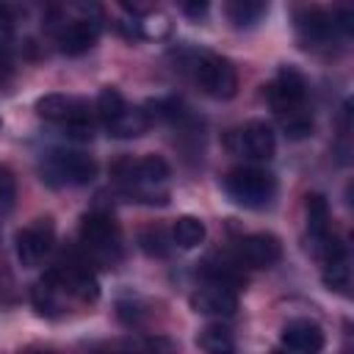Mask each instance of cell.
<instances>
[{"mask_svg":"<svg viewBox=\"0 0 354 354\" xmlns=\"http://www.w3.org/2000/svg\"><path fill=\"white\" fill-rule=\"evenodd\" d=\"M152 3L155 0H119V6L127 11V14H133V17H141V14H149V8H152Z\"/></svg>","mask_w":354,"mask_h":354,"instance_id":"cell-29","label":"cell"},{"mask_svg":"<svg viewBox=\"0 0 354 354\" xmlns=\"http://www.w3.org/2000/svg\"><path fill=\"white\" fill-rule=\"evenodd\" d=\"M14 44V8L0 0V55H6Z\"/></svg>","mask_w":354,"mask_h":354,"instance_id":"cell-26","label":"cell"},{"mask_svg":"<svg viewBox=\"0 0 354 354\" xmlns=\"http://www.w3.org/2000/svg\"><path fill=\"white\" fill-rule=\"evenodd\" d=\"M321 263H324V271H321L324 285H326L329 290H335V293L348 296V288H351V266H348V252H346V246H340L337 252L326 254Z\"/></svg>","mask_w":354,"mask_h":354,"instance_id":"cell-16","label":"cell"},{"mask_svg":"<svg viewBox=\"0 0 354 354\" xmlns=\"http://www.w3.org/2000/svg\"><path fill=\"white\" fill-rule=\"evenodd\" d=\"M44 180L61 185H86L97 177V163L80 149H53L44 163Z\"/></svg>","mask_w":354,"mask_h":354,"instance_id":"cell-8","label":"cell"},{"mask_svg":"<svg viewBox=\"0 0 354 354\" xmlns=\"http://www.w3.org/2000/svg\"><path fill=\"white\" fill-rule=\"evenodd\" d=\"M11 80V66L6 61V55H0V86H6Z\"/></svg>","mask_w":354,"mask_h":354,"instance_id":"cell-30","label":"cell"},{"mask_svg":"<svg viewBox=\"0 0 354 354\" xmlns=\"http://www.w3.org/2000/svg\"><path fill=\"white\" fill-rule=\"evenodd\" d=\"M282 346L288 351H299V354H315L324 348V329L310 321V318H293L282 326V335H279Z\"/></svg>","mask_w":354,"mask_h":354,"instance_id":"cell-14","label":"cell"},{"mask_svg":"<svg viewBox=\"0 0 354 354\" xmlns=\"http://www.w3.org/2000/svg\"><path fill=\"white\" fill-rule=\"evenodd\" d=\"M238 263H235V257L232 260H216V257H210V260H205V268H202V274L210 279V282H216V285H224V288H241V274H238Z\"/></svg>","mask_w":354,"mask_h":354,"instance_id":"cell-20","label":"cell"},{"mask_svg":"<svg viewBox=\"0 0 354 354\" xmlns=\"http://www.w3.org/2000/svg\"><path fill=\"white\" fill-rule=\"evenodd\" d=\"M80 246L88 260L113 266L122 257V232L111 213L91 210L80 218Z\"/></svg>","mask_w":354,"mask_h":354,"instance_id":"cell-3","label":"cell"},{"mask_svg":"<svg viewBox=\"0 0 354 354\" xmlns=\"http://www.w3.org/2000/svg\"><path fill=\"white\" fill-rule=\"evenodd\" d=\"M102 28V8L97 0H61L50 14V30L66 55H80L94 47Z\"/></svg>","mask_w":354,"mask_h":354,"instance_id":"cell-1","label":"cell"},{"mask_svg":"<svg viewBox=\"0 0 354 354\" xmlns=\"http://www.w3.org/2000/svg\"><path fill=\"white\" fill-rule=\"evenodd\" d=\"M268 11V0H227V14L235 28H252Z\"/></svg>","mask_w":354,"mask_h":354,"instance_id":"cell-19","label":"cell"},{"mask_svg":"<svg viewBox=\"0 0 354 354\" xmlns=\"http://www.w3.org/2000/svg\"><path fill=\"white\" fill-rule=\"evenodd\" d=\"M224 144L232 155H241V158H249V160H271L274 149H277V138H274L271 124L260 122V119L243 122L241 127L230 130Z\"/></svg>","mask_w":354,"mask_h":354,"instance_id":"cell-7","label":"cell"},{"mask_svg":"<svg viewBox=\"0 0 354 354\" xmlns=\"http://www.w3.org/2000/svg\"><path fill=\"white\" fill-rule=\"evenodd\" d=\"M88 263H91L88 257H69L66 263L53 268V274L58 277L66 296H75L83 304H91L100 296V282H97L94 271L88 268Z\"/></svg>","mask_w":354,"mask_h":354,"instance_id":"cell-12","label":"cell"},{"mask_svg":"<svg viewBox=\"0 0 354 354\" xmlns=\"http://www.w3.org/2000/svg\"><path fill=\"white\" fill-rule=\"evenodd\" d=\"M14 243H17V260H19L25 268L39 266V263L50 254V249H53V243H55V224H53V218H50V216L33 218L28 227H22V230L17 232Z\"/></svg>","mask_w":354,"mask_h":354,"instance_id":"cell-11","label":"cell"},{"mask_svg":"<svg viewBox=\"0 0 354 354\" xmlns=\"http://www.w3.org/2000/svg\"><path fill=\"white\" fill-rule=\"evenodd\" d=\"M124 111H127V102H124V97H122L119 88L108 86V88L100 91V97H97V116H100L102 124L113 122V119H116L119 113H124Z\"/></svg>","mask_w":354,"mask_h":354,"instance_id":"cell-23","label":"cell"},{"mask_svg":"<svg viewBox=\"0 0 354 354\" xmlns=\"http://www.w3.org/2000/svg\"><path fill=\"white\" fill-rule=\"evenodd\" d=\"M293 28H296V39L304 50H329L335 44V39L340 36L332 25L329 8H321L313 3H299L293 8Z\"/></svg>","mask_w":354,"mask_h":354,"instance_id":"cell-6","label":"cell"},{"mask_svg":"<svg viewBox=\"0 0 354 354\" xmlns=\"http://www.w3.org/2000/svg\"><path fill=\"white\" fill-rule=\"evenodd\" d=\"M138 243L147 254H155V257H163L169 252V243H171V235L163 232V227H149L138 235Z\"/></svg>","mask_w":354,"mask_h":354,"instance_id":"cell-24","label":"cell"},{"mask_svg":"<svg viewBox=\"0 0 354 354\" xmlns=\"http://www.w3.org/2000/svg\"><path fill=\"white\" fill-rule=\"evenodd\" d=\"M282 260V243L271 232H252L235 243V263L246 268H271Z\"/></svg>","mask_w":354,"mask_h":354,"instance_id":"cell-13","label":"cell"},{"mask_svg":"<svg viewBox=\"0 0 354 354\" xmlns=\"http://www.w3.org/2000/svg\"><path fill=\"white\" fill-rule=\"evenodd\" d=\"M266 100H268V105L277 116L288 113V111L307 108V80H304V75L290 64L282 66L274 75V80L266 86Z\"/></svg>","mask_w":354,"mask_h":354,"instance_id":"cell-9","label":"cell"},{"mask_svg":"<svg viewBox=\"0 0 354 354\" xmlns=\"http://www.w3.org/2000/svg\"><path fill=\"white\" fill-rule=\"evenodd\" d=\"M277 119H279L282 133H285L288 138H293V141H301V138H307V136L313 133V116H310V111H307V108L279 113Z\"/></svg>","mask_w":354,"mask_h":354,"instance_id":"cell-21","label":"cell"},{"mask_svg":"<svg viewBox=\"0 0 354 354\" xmlns=\"http://www.w3.org/2000/svg\"><path fill=\"white\" fill-rule=\"evenodd\" d=\"M191 307L202 315H232L238 310V296L232 288L210 282L191 293Z\"/></svg>","mask_w":354,"mask_h":354,"instance_id":"cell-15","label":"cell"},{"mask_svg":"<svg viewBox=\"0 0 354 354\" xmlns=\"http://www.w3.org/2000/svg\"><path fill=\"white\" fill-rule=\"evenodd\" d=\"M0 127H3V122H0Z\"/></svg>","mask_w":354,"mask_h":354,"instance_id":"cell-31","label":"cell"},{"mask_svg":"<svg viewBox=\"0 0 354 354\" xmlns=\"http://www.w3.org/2000/svg\"><path fill=\"white\" fill-rule=\"evenodd\" d=\"M180 8L188 19H202L210 8V0H180Z\"/></svg>","mask_w":354,"mask_h":354,"instance_id":"cell-28","label":"cell"},{"mask_svg":"<svg viewBox=\"0 0 354 354\" xmlns=\"http://www.w3.org/2000/svg\"><path fill=\"white\" fill-rule=\"evenodd\" d=\"M307 238H310V249L318 260H324L326 254L337 252L343 243L335 238L332 232V213H329V202L321 194H310L307 196Z\"/></svg>","mask_w":354,"mask_h":354,"instance_id":"cell-10","label":"cell"},{"mask_svg":"<svg viewBox=\"0 0 354 354\" xmlns=\"http://www.w3.org/2000/svg\"><path fill=\"white\" fill-rule=\"evenodd\" d=\"M188 69L196 86L213 100H230L238 91V72L235 66L216 53H191Z\"/></svg>","mask_w":354,"mask_h":354,"instance_id":"cell-5","label":"cell"},{"mask_svg":"<svg viewBox=\"0 0 354 354\" xmlns=\"http://www.w3.org/2000/svg\"><path fill=\"white\" fill-rule=\"evenodd\" d=\"M224 191L235 205L260 210L274 199L277 180L271 171H266L260 166H238L224 177Z\"/></svg>","mask_w":354,"mask_h":354,"instance_id":"cell-4","label":"cell"},{"mask_svg":"<svg viewBox=\"0 0 354 354\" xmlns=\"http://www.w3.org/2000/svg\"><path fill=\"white\" fill-rule=\"evenodd\" d=\"M196 346L199 348H205V351H213V354H221V351H232V335H230V329L227 326H221V324H210V326H205L202 332H199V337H196Z\"/></svg>","mask_w":354,"mask_h":354,"instance_id":"cell-22","label":"cell"},{"mask_svg":"<svg viewBox=\"0 0 354 354\" xmlns=\"http://www.w3.org/2000/svg\"><path fill=\"white\" fill-rule=\"evenodd\" d=\"M36 113L58 124L69 138L86 141L94 136V116L83 97L75 94H44L36 100Z\"/></svg>","mask_w":354,"mask_h":354,"instance_id":"cell-2","label":"cell"},{"mask_svg":"<svg viewBox=\"0 0 354 354\" xmlns=\"http://www.w3.org/2000/svg\"><path fill=\"white\" fill-rule=\"evenodd\" d=\"M205 221L196 216H177L171 224V243L177 249H196L205 241Z\"/></svg>","mask_w":354,"mask_h":354,"instance_id":"cell-18","label":"cell"},{"mask_svg":"<svg viewBox=\"0 0 354 354\" xmlns=\"http://www.w3.org/2000/svg\"><path fill=\"white\" fill-rule=\"evenodd\" d=\"M14 199H17V180H14V171H11L6 163H0V207L8 210V207L14 205Z\"/></svg>","mask_w":354,"mask_h":354,"instance_id":"cell-27","label":"cell"},{"mask_svg":"<svg viewBox=\"0 0 354 354\" xmlns=\"http://www.w3.org/2000/svg\"><path fill=\"white\" fill-rule=\"evenodd\" d=\"M329 17H332L335 30H337L343 39L354 33V3H351V0H337V3L329 8Z\"/></svg>","mask_w":354,"mask_h":354,"instance_id":"cell-25","label":"cell"},{"mask_svg":"<svg viewBox=\"0 0 354 354\" xmlns=\"http://www.w3.org/2000/svg\"><path fill=\"white\" fill-rule=\"evenodd\" d=\"M147 127H149V116L144 113V108H130V105L124 113H119L113 122L105 124L108 136L113 138H136V136H144Z\"/></svg>","mask_w":354,"mask_h":354,"instance_id":"cell-17","label":"cell"}]
</instances>
